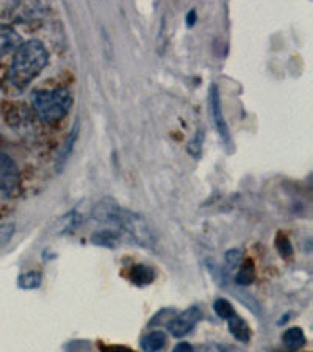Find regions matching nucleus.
Instances as JSON below:
<instances>
[{
  "label": "nucleus",
  "mask_w": 313,
  "mask_h": 352,
  "mask_svg": "<svg viewBox=\"0 0 313 352\" xmlns=\"http://www.w3.org/2000/svg\"><path fill=\"white\" fill-rule=\"evenodd\" d=\"M91 217L96 223L115 227L135 244L147 249H153L155 246L157 240L149 223L132 210L119 207L113 199H102L96 204Z\"/></svg>",
  "instance_id": "1"
},
{
  "label": "nucleus",
  "mask_w": 313,
  "mask_h": 352,
  "mask_svg": "<svg viewBox=\"0 0 313 352\" xmlns=\"http://www.w3.org/2000/svg\"><path fill=\"white\" fill-rule=\"evenodd\" d=\"M49 54L39 39H28L16 49L10 65L8 77L14 88L24 89L41 74L47 65Z\"/></svg>",
  "instance_id": "2"
},
{
  "label": "nucleus",
  "mask_w": 313,
  "mask_h": 352,
  "mask_svg": "<svg viewBox=\"0 0 313 352\" xmlns=\"http://www.w3.org/2000/svg\"><path fill=\"white\" fill-rule=\"evenodd\" d=\"M32 105L38 118L47 124L61 121L72 107V96L65 88L39 89L32 94Z\"/></svg>",
  "instance_id": "3"
},
{
  "label": "nucleus",
  "mask_w": 313,
  "mask_h": 352,
  "mask_svg": "<svg viewBox=\"0 0 313 352\" xmlns=\"http://www.w3.org/2000/svg\"><path fill=\"white\" fill-rule=\"evenodd\" d=\"M208 110H210V118H212L213 126L216 127V132H218L221 141L226 146L227 151L233 149L232 144V136L229 132V127H227L226 118L223 115V105H221V96L218 87L215 83H212L208 91Z\"/></svg>",
  "instance_id": "4"
},
{
  "label": "nucleus",
  "mask_w": 313,
  "mask_h": 352,
  "mask_svg": "<svg viewBox=\"0 0 313 352\" xmlns=\"http://www.w3.org/2000/svg\"><path fill=\"white\" fill-rule=\"evenodd\" d=\"M21 174L13 158L0 151V192L10 195L18 190Z\"/></svg>",
  "instance_id": "5"
},
{
  "label": "nucleus",
  "mask_w": 313,
  "mask_h": 352,
  "mask_svg": "<svg viewBox=\"0 0 313 352\" xmlns=\"http://www.w3.org/2000/svg\"><path fill=\"white\" fill-rule=\"evenodd\" d=\"M201 316H202V311L199 310L196 305H193V307L182 311L180 315L174 316L173 320L168 322V331L175 338L185 337V335L190 333L193 331V327L197 324L199 320H201Z\"/></svg>",
  "instance_id": "6"
},
{
  "label": "nucleus",
  "mask_w": 313,
  "mask_h": 352,
  "mask_svg": "<svg viewBox=\"0 0 313 352\" xmlns=\"http://www.w3.org/2000/svg\"><path fill=\"white\" fill-rule=\"evenodd\" d=\"M21 45L19 33L13 27L0 24V58Z\"/></svg>",
  "instance_id": "7"
},
{
  "label": "nucleus",
  "mask_w": 313,
  "mask_h": 352,
  "mask_svg": "<svg viewBox=\"0 0 313 352\" xmlns=\"http://www.w3.org/2000/svg\"><path fill=\"white\" fill-rule=\"evenodd\" d=\"M227 326H229V332L232 333V337L238 340V342H241V343L250 342L252 332H250L249 324L243 320L241 316H238L237 314L230 316L229 320H227Z\"/></svg>",
  "instance_id": "8"
},
{
  "label": "nucleus",
  "mask_w": 313,
  "mask_h": 352,
  "mask_svg": "<svg viewBox=\"0 0 313 352\" xmlns=\"http://www.w3.org/2000/svg\"><path fill=\"white\" fill-rule=\"evenodd\" d=\"M129 279L138 287L149 285V283L155 279V271H153L151 266H147V265L136 263L129 271Z\"/></svg>",
  "instance_id": "9"
},
{
  "label": "nucleus",
  "mask_w": 313,
  "mask_h": 352,
  "mask_svg": "<svg viewBox=\"0 0 313 352\" xmlns=\"http://www.w3.org/2000/svg\"><path fill=\"white\" fill-rule=\"evenodd\" d=\"M282 342L288 351L296 352L305 344V333L301 327H290L283 332Z\"/></svg>",
  "instance_id": "10"
},
{
  "label": "nucleus",
  "mask_w": 313,
  "mask_h": 352,
  "mask_svg": "<svg viewBox=\"0 0 313 352\" xmlns=\"http://www.w3.org/2000/svg\"><path fill=\"white\" fill-rule=\"evenodd\" d=\"M166 346V335L160 331H153L147 333L141 340V349L144 352H158Z\"/></svg>",
  "instance_id": "11"
},
{
  "label": "nucleus",
  "mask_w": 313,
  "mask_h": 352,
  "mask_svg": "<svg viewBox=\"0 0 313 352\" xmlns=\"http://www.w3.org/2000/svg\"><path fill=\"white\" fill-rule=\"evenodd\" d=\"M254 277H255V270H254L252 260H244V262H241V265L238 266L235 282L241 287H248L254 282Z\"/></svg>",
  "instance_id": "12"
},
{
  "label": "nucleus",
  "mask_w": 313,
  "mask_h": 352,
  "mask_svg": "<svg viewBox=\"0 0 313 352\" xmlns=\"http://www.w3.org/2000/svg\"><path fill=\"white\" fill-rule=\"evenodd\" d=\"M94 244H99V246H105V248H116L119 244V235L116 234L115 230H110V229H105V230H100L98 234H94L93 238Z\"/></svg>",
  "instance_id": "13"
},
{
  "label": "nucleus",
  "mask_w": 313,
  "mask_h": 352,
  "mask_svg": "<svg viewBox=\"0 0 313 352\" xmlns=\"http://www.w3.org/2000/svg\"><path fill=\"white\" fill-rule=\"evenodd\" d=\"M41 282H43L41 272L28 271V272H24V274L19 276L18 287L21 289H35L41 285Z\"/></svg>",
  "instance_id": "14"
},
{
  "label": "nucleus",
  "mask_w": 313,
  "mask_h": 352,
  "mask_svg": "<svg viewBox=\"0 0 313 352\" xmlns=\"http://www.w3.org/2000/svg\"><path fill=\"white\" fill-rule=\"evenodd\" d=\"M213 310L221 320H226V321L229 320L230 316L235 315V309H233V305L227 299H216L213 302Z\"/></svg>",
  "instance_id": "15"
},
{
  "label": "nucleus",
  "mask_w": 313,
  "mask_h": 352,
  "mask_svg": "<svg viewBox=\"0 0 313 352\" xmlns=\"http://www.w3.org/2000/svg\"><path fill=\"white\" fill-rule=\"evenodd\" d=\"M77 135H78V124H76V126H74L72 132L69 133V136H67L65 147H63L61 155H60V160H58V164H60V166H63V163H66L67 158H69V155L72 154L74 144H76V141H77Z\"/></svg>",
  "instance_id": "16"
},
{
  "label": "nucleus",
  "mask_w": 313,
  "mask_h": 352,
  "mask_svg": "<svg viewBox=\"0 0 313 352\" xmlns=\"http://www.w3.org/2000/svg\"><path fill=\"white\" fill-rule=\"evenodd\" d=\"M276 248L283 258H288L293 255L292 241H290V238L285 234H279L276 236Z\"/></svg>",
  "instance_id": "17"
},
{
  "label": "nucleus",
  "mask_w": 313,
  "mask_h": 352,
  "mask_svg": "<svg viewBox=\"0 0 313 352\" xmlns=\"http://www.w3.org/2000/svg\"><path fill=\"white\" fill-rule=\"evenodd\" d=\"M14 232H16L14 223L0 224V249L7 246V244L11 241V238L14 236Z\"/></svg>",
  "instance_id": "18"
},
{
  "label": "nucleus",
  "mask_w": 313,
  "mask_h": 352,
  "mask_svg": "<svg viewBox=\"0 0 313 352\" xmlns=\"http://www.w3.org/2000/svg\"><path fill=\"white\" fill-rule=\"evenodd\" d=\"M224 260H226V265L229 266V268H237V266L241 265V251H238V249H232V251H227L224 255Z\"/></svg>",
  "instance_id": "19"
},
{
  "label": "nucleus",
  "mask_w": 313,
  "mask_h": 352,
  "mask_svg": "<svg viewBox=\"0 0 313 352\" xmlns=\"http://www.w3.org/2000/svg\"><path fill=\"white\" fill-rule=\"evenodd\" d=\"M202 138H204V132H197L195 138L190 141V144H188V152H190L191 155L199 157L201 155V151H202Z\"/></svg>",
  "instance_id": "20"
},
{
  "label": "nucleus",
  "mask_w": 313,
  "mask_h": 352,
  "mask_svg": "<svg viewBox=\"0 0 313 352\" xmlns=\"http://www.w3.org/2000/svg\"><path fill=\"white\" fill-rule=\"evenodd\" d=\"M98 348L100 352H135L132 348L124 344H108L104 342L98 343Z\"/></svg>",
  "instance_id": "21"
},
{
  "label": "nucleus",
  "mask_w": 313,
  "mask_h": 352,
  "mask_svg": "<svg viewBox=\"0 0 313 352\" xmlns=\"http://www.w3.org/2000/svg\"><path fill=\"white\" fill-rule=\"evenodd\" d=\"M199 352H226V349L223 348V346L221 344H216V343H207V344H204L202 348H201V351Z\"/></svg>",
  "instance_id": "22"
},
{
  "label": "nucleus",
  "mask_w": 313,
  "mask_h": 352,
  "mask_svg": "<svg viewBox=\"0 0 313 352\" xmlns=\"http://www.w3.org/2000/svg\"><path fill=\"white\" fill-rule=\"evenodd\" d=\"M173 352H195V348H193L190 343L182 342V343H179L177 346H175V348L173 349Z\"/></svg>",
  "instance_id": "23"
},
{
  "label": "nucleus",
  "mask_w": 313,
  "mask_h": 352,
  "mask_svg": "<svg viewBox=\"0 0 313 352\" xmlns=\"http://www.w3.org/2000/svg\"><path fill=\"white\" fill-rule=\"evenodd\" d=\"M195 22H196V11L191 10L190 13L186 14V25L193 27V25H195Z\"/></svg>",
  "instance_id": "24"
}]
</instances>
